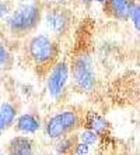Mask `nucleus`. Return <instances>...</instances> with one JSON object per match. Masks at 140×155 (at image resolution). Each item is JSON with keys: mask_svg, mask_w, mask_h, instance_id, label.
Listing matches in <instances>:
<instances>
[{"mask_svg": "<svg viewBox=\"0 0 140 155\" xmlns=\"http://www.w3.org/2000/svg\"><path fill=\"white\" fill-rule=\"evenodd\" d=\"M70 74L74 85L83 92H93L97 88V71L90 52L86 49L76 52L72 59Z\"/></svg>", "mask_w": 140, "mask_h": 155, "instance_id": "1", "label": "nucleus"}, {"mask_svg": "<svg viewBox=\"0 0 140 155\" xmlns=\"http://www.w3.org/2000/svg\"><path fill=\"white\" fill-rule=\"evenodd\" d=\"M41 18L42 10L39 6L35 3H27L11 11L6 21V27L11 35L25 36L38 27Z\"/></svg>", "mask_w": 140, "mask_h": 155, "instance_id": "2", "label": "nucleus"}, {"mask_svg": "<svg viewBox=\"0 0 140 155\" xmlns=\"http://www.w3.org/2000/svg\"><path fill=\"white\" fill-rule=\"evenodd\" d=\"M28 54L34 64L39 69H49L59 56V48L53 38L45 34L34 35L28 41Z\"/></svg>", "mask_w": 140, "mask_h": 155, "instance_id": "3", "label": "nucleus"}, {"mask_svg": "<svg viewBox=\"0 0 140 155\" xmlns=\"http://www.w3.org/2000/svg\"><path fill=\"white\" fill-rule=\"evenodd\" d=\"M79 116L73 110L56 113L45 124V134L50 140H58L62 136L73 133L76 127L79 126Z\"/></svg>", "mask_w": 140, "mask_h": 155, "instance_id": "4", "label": "nucleus"}, {"mask_svg": "<svg viewBox=\"0 0 140 155\" xmlns=\"http://www.w3.org/2000/svg\"><path fill=\"white\" fill-rule=\"evenodd\" d=\"M69 76L70 67L66 60H59L52 66V69H49V74L46 77V88L50 97H60L69 81Z\"/></svg>", "mask_w": 140, "mask_h": 155, "instance_id": "5", "label": "nucleus"}, {"mask_svg": "<svg viewBox=\"0 0 140 155\" xmlns=\"http://www.w3.org/2000/svg\"><path fill=\"white\" fill-rule=\"evenodd\" d=\"M70 22L72 15L69 10L63 7H53L48 10L45 14V24L53 35H63L70 27Z\"/></svg>", "mask_w": 140, "mask_h": 155, "instance_id": "6", "label": "nucleus"}, {"mask_svg": "<svg viewBox=\"0 0 140 155\" xmlns=\"http://www.w3.org/2000/svg\"><path fill=\"white\" fill-rule=\"evenodd\" d=\"M136 0H107L104 3L105 14L118 21H129V15Z\"/></svg>", "mask_w": 140, "mask_h": 155, "instance_id": "7", "label": "nucleus"}, {"mask_svg": "<svg viewBox=\"0 0 140 155\" xmlns=\"http://www.w3.org/2000/svg\"><path fill=\"white\" fill-rule=\"evenodd\" d=\"M9 155H34V141L27 136H17L9 143Z\"/></svg>", "mask_w": 140, "mask_h": 155, "instance_id": "8", "label": "nucleus"}, {"mask_svg": "<svg viewBox=\"0 0 140 155\" xmlns=\"http://www.w3.org/2000/svg\"><path fill=\"white\" fill-rule=\"evenodd\" d=\"M41 129V120L32 113H24L17 117L15 122V130L18 133L34 134Z\"/></svg>", "mask_w": 140, "mask_h": 155, "instance_id": "9", "label": "nucleus"}, {"mask_svg": "<svg viewBox=\"0 0 140 155\" xmlns=\"http://www.w3.org/2000/svg\"><path fill=\"white\" fill-rule=\"evenodd\" d=\"M79 143V136L66 134L58 138L55 144V154L56 155H74L76 145Z\"/></svg>", "mask_w": 140, "mask_h": 155, "instance_id": "10", "label": "nucleus"}, {"mask_svg": "<svg viewBox=\"0 0 140 155\" xmlns=\"http://www.w3.org/2000/svg\"><path fill=\"white\" fill-rule=\"evenodd\" d=\"M17 119V108L10 102L0 105V131L7 130Z\"/></svg>", "mask_w": 140, "mask_h": 155, "instance_id": "11", "label": "nucleus"}, {"mask_svg": "<svg viewBox=\"0 0 140 155\" xmlns=\"http://www.w3.org/2000/svg\"><path fill=\"white\" fill-rule=\"evenodd\" d=\"M84 124H86V129L93 130L97 134L105 133L108 130V126H109L107 119L98 115L97 112H87L86 117H84Z\"/></svg>", "mask_w": 140, "mask_h": 155, "instance_id": "12", "label": "nucleus"}, {"mask_svg": "<svg viewBox=\"0 0 140 155\" xmlns=\"http://www.w3.org/2000/svg\"><path fill=\"white\" fill-rule=\"evenodd\" d=\"M98 138H100V134H97L95 131H93V130H83L81 133L79 134V141H81V143H84V144L87 145H95L98 143Z\"/></svg>", "mask_w": 140, "mask_h": 155, "instance_id": "13", "label": "nucleus"}, {"mask_svg": "<svg viewBox=\"0 0 140 155\" xmlns=\"http://www.w3.org/2000/svg\"><path fill=\"white\" fill-rule=\"evenodd\" d=\"M129 20L132 21L135 29L140 34V4L139 3L133 4L132 11H130V15H129Z\"/></svg>", "mask_w": 140, "mask_h": 155, "instance_id": "14", "label": "nucleus"}, {"mask_svg": "<svg viewBox=\"0 0 140 155\" xmlns=\"http://www.w3.org/2000/svg\"><path fill=\"white\" fill-rule=\"evenodd\" d=\"M11 56L10 52L3 43H0V69H6L9 64H10Z\"/></svg>", "mask_w": 140, "mask_h": 155, "instance_id": "15", "label": "nucleus"}, {"mask_svg": "<svg viewBox=\"0 0 140 155\" xmlns=\"http://www.w3.org/2000/svg\"><path fill=\"white\" fill-rule=\"evenodd\" d=\"M13 11V4L10 0H0V20L9 17Z\"/></svg>", "mask_w": 140, "mask_h": 155, "instance_id": "16", "label": "nucleus"}, {"mask_svg": "<svg viewBox=\"0 0 140 155\" xmlns=\"http://www.w3.org/2000/svg\"><path fill=\"white\" fill-rule=\"evenodd\" d=\"M88 151H90V145H87V144H84V143H81V141H79L77 145H76L74 155H87Z\"/></svg>", "mask_w": 140, "mask_h": 155, "instance_id": "17", "label": "nucleus"}, {"mask_svg": "<svg viewBox=\"0 0 140 155\" xmlns=\"http://www.w3.org/2000/svg\"><path fill=\"white\" fill-rule=\"evenodd\" d=\"M80 3H83V4H90V3H93V0H80Z\"/></svg>", "mask_w": 140, "mask_h": 155, "instance_id": "18", "label": "nucleus"}, {"mask_svg": "<svg viewBox=\"0 0 140 155\" xmlns=\"http://www.w3.org/2000/svg\"><path fill=\"white\" fill-rule=\"evenodd\" d=\"M93 2H95V3H100V4H104L107 0H93Z\"/></svg>", "mask_w": 140, "mask_h": 155, "instance_id": "19", "label": "nucleus"}, {"mask_svg": "<svg viewBox=\"0 0 140 155\" xmlns=\"http://www.w3.org/2000/svg\"><path fill=\"white\" fill-rule=\"evenodd\" d=\"M136 3H139V4H140V0H136Z\"/></svg>", "mask_w": 140, "mask_h": 155, "instance_id": "20", "label": "nucleus"}, {"mask_svg": "<svg viewBox=\"0 0 140 155\" xmlns=\"http://www.w3.org/2000/svg\"><path fill=\"white\" fill-rule=\"evenodd\" d=\"M38 155H46V154H38Z\"/></svg>", "mask_w": 140, "mask_h": 155, "instance_id": "21", "label": "nucleus"}, {"mask_svg": "<svg viewBox=\"0 0 140 155\" xmlns=\"http://www.w3.org/2000/svg\"><path fill=\"white\" fill-rule=\"evenodd\" d=\"M0 155H6V154H0Z\"/></svg>", "mask_w": 140, "mask_h": 155, "instance_id": "22", "label": "nucleus"}, {"mask_svg": "<svg viewBox=\"0 0 140 155\" xmlns=\"http://www.w3.org/2000/svg\"><path fill=\"white\" fill-rule=\"evenodd\" d=\"M139 155H140V154H139Z\"/></svg>", "mask_w": 140, "mask_h": 155, "instance_id": "23", "label": "nucleus"}]
</instances>
